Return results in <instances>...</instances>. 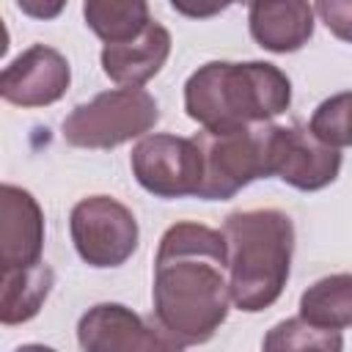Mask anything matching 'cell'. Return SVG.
<instances>
[{"label":"cell","instance_id":"obj_15","mask_svg":"<svg viewBox=\"0 0 352 352\" xmlns=\"http://www.w3.org/2000/svg\"><path fill=\"white\" fill-rule=\"evenodd\" d=\"M300 316L322 330L352 327V272H333L300 294Z\"/></svg>","mask_w":352,"mask_h":352},{"label":"cell","instance_id":"obj_18","mask_svg":"<svg viewBox=\"0 0 352 352\" xmlns=\"http://www.w3.org/2000/svg\"><path fill=\"white\" fill-rule=\"evenodd\" d=\"M316 16L338 41L352 44V0H316Z\"/></svg>","mask_w":352,"mask_h":352},{"label":"cell","instance_id":"obj_11","mask_svg":"<svg viewBox=\"0 0 352 352\" xmlns=\"http://www.w3.org/2000/svg\"><path fill=\"white\" fill-rule=\"evenodd\" d=\"M44 212L38 201L16 187H0V270L33 267L44 261Z\"/></svg>","mask_w":352,"mask_h":352},{"label":"cell","instance_id":"obj_13","mask_svg":"<svg viewBox=\"0 0 352 352\" xmlns=\"http://www.w3.org/2000/svg\"><path fill=\"white\" fill-rule=\"evenodd\" d=\"M170 33L160 22H148L138 36L102 47V72L116 85H146L170 55Z\"/></svg>","mask_w":352,"mask_h":352},{"label":"cell","instance_id":"obj_7","mask_svg":"<svg viewBox=\"0 0 352 352\" xmlns=\"http://www.w3.org/2000/svg\"><path fill=\"white\" fill-rule=\"evenodd\" d=\"M138 184L157 198H190L198 195L204 179V157L195 138L170 132L143 135L129 157Z\"/></svg>","mask_w":352,"mask_h":352},{"label":"cell","instance_id":"obj_20","mask_svg":"<svg viewBox=\"0 0 352 352\" xmlns=\"http://www.w3.org/2000/svg\"><path fill=\"white\" fill-rule=\"evenodd\" d=\"M69 0H16V8L38 22H50L55 16H60V11L66 8Z\"/></svg>","mask_w":352,"mask_h":352},{"label":"cell","instance_id":"obj_17","mask_svg":"<svg viewBox=\"0 0 352 352\" xmlns=\"http://www.w3.org/2000/svg\"><path fill=\"white\" fill-rule=\"evenodd\" d=\"M264 349H322V352H338L344 349L341 330H322L305 322L302 316L278 322L261 341Z\"/></svg>","mask_w":352,"mask_h":352},{"label":"cell","instance_id":"obj_21","mask_svg":"<svg viewBox=\"0 0 352 352\" xmlns=\"http://www.w3.org/2000/svg\"><path fill=\"white\" fill-rule=\"evenodd\" d=\"M236 3H250V0H236Z\"/></svg>","mask_w":352,"mask_h":352},{"label":"cell","instance_id":"obj_4","mask_svg":"<svg viewBox=\"0 0 352 352\" xmlns=\"http://www.w3.org/2000/svg\"><path fill=\"white\" fill-rule=\"evenodd\" d=\"M272 121H256L234 129H201L195 143L204 157V179L195 198L226 201L256 179L272 176Z\"/></svg>","mask_w":352,"mask_h":352},{"label":"cell","instance_id":"obj_12","mask_svg":"<svg viewBox=\"0 0 352 352\" xmlns=\"http://www.w3.org/2000/svg\"><path fill=\"white\" fill-rule=\"evenodd\" d=\"M248 28L267 52H297L314 36V8L308 0H250Z\"/></svg>","mask_w":352,"mask_h":352},{"label":"cell","instance_id":"obj_5","mask_svg":"<svg viewBox=\"0 0 352 352\" xmlns=\"http://www.w3.org/2000/svg\"><path fill=\"white\" fill-rule=\"evenodd\" d=\"M160 121V104L146 88H110L77 104L63 118V140L74 148H116L143 138Z\"/></svg>","mask_w":352,"mask_h":352},{"label":"cell","instance_id":"obj_14","mask_svg":"<svg viewBox=\"0 0 352 352\" xmlns=\"http://www.w3.org/2000/svg\"><path fill=\"white\" fill-rule=\"evenodd\" d=\"M55 283V272L47 261H38L33 267H16L3 270V286H0V322L6 327L30 322L44 300L50 297V289Z\"/></svg>","mask_w":352,"mask_h":352},{"label":"cell","instance_id":"obj_9","mask_svg":"<svg viewBox=\"0 0 352 352\" xmlns=\"http://www.w3.org/2000/svg\"><path fill=\"white\" fill-rule=\"evenodd\" d=\"M341 148L319 140L308 126L275 124L272 129V176L283 184L314 192L338 179Z\"/></svg>","mask_w":352,"mask_h":352},{"label":"cell","instance_id":"obj_2","mask_svg":"<svg viewBox=\"0 0 352 352\" xmlns=\"http://www.w3.org/2000/svg\"><path fill=\"white\" fill-rule=\"evenodd\" d=\"M292 104V80L267 60H209L184 82V110L201 129L272 121Z\"/></svg>","mask_w":352,"mask_h":352},{"label":"cell","instance_id":"obj_10","mask_svg":"<svg viewBox=\"0 0 352 352\" xmlns=\"http://www.w3.org/2000/svg\"><path fill=\"white\" fill-rule=\"evenodd\" d=\"M69 82L66 55L50 44H33L0 72V96L16 107H47L63 99Z\"/></svg>","mask_w":352,"mask_h":352},{"label":"cell","instance_id":"obj_19","mask_svg":"<svg viewBox=\"0 0 352 352\" xmlns=\"http://www.w3.org/2000/svg\"><path fill=\"white\" fill-rule=\"evenodd\" d=\"M170 8L187 19H212L236 0H168Z\"/></svg>","mask_w":352,"mask_h":352},{"label":"cell","instance_id":"obj_3","mask_svg":"<svg viewBox=\"0 0 352 352\" xmlns=\"http://www.w3.org/2000/svg\"><path fill=\"white\" fill-rule=\"evenodd\" d=\"M234 308L258 314L278 302L292 272L294 223L280 209H242L223 220Z\"/></svg>","mask_w":352,"mask_h":352},{"label":"cell","instance_id":"obj_6","mask_svg":"<svg viewBox=\"0 0 352 352\" xmlns=\"http://www.w3.org/2000/svg\"><path fill=\"white\" fill-rule=\"evenodd\" d=\"M69 234L77 256L96 270L126 264L140 239L138 217L113 195L80 198L69 214Z\"/></svg>","mask_w":352,"mask_h":352},{"label":"cell","instance_id":"obj_1","mask_svg":"<svg viewBox=\"0 0 352 352\" xmlns=\"http://www.w3.org/2000/svg\"><path fill=\"white\" fill-rule=\"evenodd\" d=\"M154 322L182 346L206 344L228 316V245L223 231L182 220L165 228L154 256Z\"/></svg>","mask_w":352,"mask_h":352},{"label":"cell","instance_id":"obj_8","mask_svg":"<svg viewBox=\"0 0 352 352\" xmlns=\"http://www.w3.org/2000/svg\"><path fill=\"white\" fill-rule=\"evenodd\" d=\"M77 344L85 352H170L184 349L157 322L148 324L121 302H96L77 322Z\"/></svg>","mask_w":352,"mask_h":352},{"label":"cell","instance_id":"obj_16","mask_svg":"<svg viewBox=\"0 0 352 352\" xmlns=\"http://www.w3.org/2000/svg\"><path fill=\"white\" fill-rule=\"evenodd\" d=\"M82 16L104 44L138 36L148 22V0H82Z\"/></svg>","mask_w":352,"mask_h":352}]
</instances>
